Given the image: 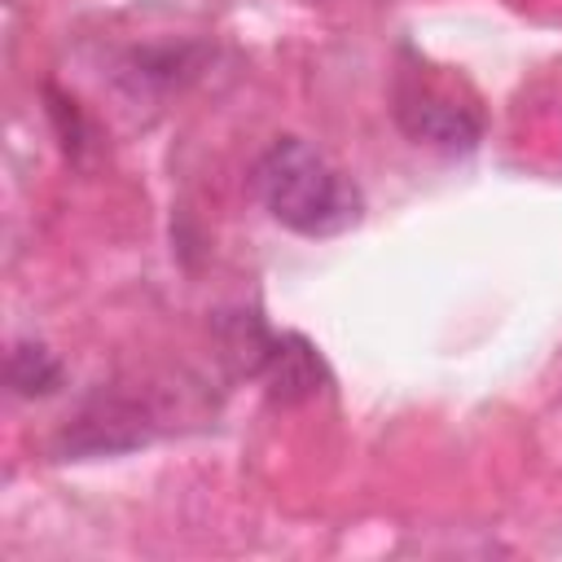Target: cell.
<instances>
[{"mask_svg": "<svg viewBox=\"0 0 562 562\" xmlns=\"http://www.w3.org/2000/svg\"><path fill=\"white\" fill-rule=\"evenodd\" d=\"M255 193L263 211L303 237H334L360 220V189L316 145L281 136L255 162Z\"/></svg>", "mask_w": 562, "mask_h": 562, "instance_id": "obj_1", "label": "cell"}, {"mask_svg": "<svg viewBox=\"0 0 562 562\" xmlns=\"http://www.w3.org/2000/svg\"><path fill=\"white\" fill-rule=\"evenodd\" d=\"M395 119L417 145H430V149H443V154H465L483 136V114L470 101H461L452 88H443L435 79H422V75L400 83Z\"/></svg>", "mask_w": 562, "mask_h": 562, "instance_id": "obj_2", "label": "cell"}, {"mask_svg": "<svg viewBox=\"0 0 562 562\" xmlns=\"http://www.w3.org/2000/svg\"><path fill=\"white\" fill-rule=\"evenodd\" d=\"M259 378L268 382V395L277 404H303V400H312L321 391L325 364H321V356L303 338L290 334V338H277L272 342V356H268V364H263Z\"/></svg>", "mask_w": 562, "mask_h": 562, "instance_id": "obj_3", "label": "cell"}, {"mask_svg": "<svg viewBox=\"0 0 562 562\" xmlns=\"http://www.w3.org/2000/svg\"><path fill=\"white\" fill-rule=\"evenodd\" d=\"M140 413L136 408H123V404H101V408H88L70 430H66V452H119V448H132L145 439V426H136Z\"/></svg>", "mask_w": 562, "mask_h": 562, "instance_id": "obj_4", "label": "cell"}, {"mask_svg": "<svg viewBox=\"0 0 562 562\" xmlns=\"http://www.w3.org/2000/svg\"><path fill=\"white\" fill-rule=\"evenodd\" d=\"M61 378H66V369H61V360H57V351L48 342H35V338L13 342V351H9V386L22 400L53 395L61 386Z\"/></svg>", "mask_w": 562, "mask_h": 562, "instance_id": "obj_5", "label": "cell"}]
</instances>
